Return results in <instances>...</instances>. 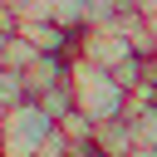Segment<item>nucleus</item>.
<instances>
[{"instance_id":"obj_8","label":"nucleus","mask_w":157,"mask_h":157,"mask_svg":"<svg viewBox=\"0 0 157 157\" xmlns=\"http://www.w3.org/2000/svg\"><path fill=\"white\" fill-rule=\"evenodd\" d=\"M83 5H88V0H49V20H54L59 29L78 34V29H83Z\"/></svg>"},{"instance_id":"obj_11","label":"nucleus","mask_w":157,"mask_h":157,"mask_svg":"<svg viewBox=\"0 0 157 157\" xmlns=\"http://www.w3.org/2000/svg\"><path fill=\"white\" fill-rule=\"evenodd\" d=\"M128 157H157V147H132Z\"/></svg>"},{"instance_id":"obj_6","label":"nucleus","mask_w":157,"mask_h":157,"mask_svg":"<svg viewBox=\"0 0 157 157\" xmlns=\"http://www.w3.org/2000/svg\"><path fill=\"white\" fill-rule=\"evenodd\" d=\"M39 54H44V49H39L29 34H20V29H15V34L5 39V59H0V64H10V69H29Z\"/></svg>"},{"instance_id":"obj_4","label":"nucleus","mask_w":157,"mask_h":157,"mask_svg":"<svg viewBox=\"0 0 157 157\" xmlns=\"http://www.w3.org/2000/svg\"><path fill=\"white\" fill-rule=\"evenodd\" d=\"M93 142H98V152L103 157H128L137 142H132V123H128V113L123 118H108V123H93Z\"/></svg>"},{"instance_id":"obj_5","label":"nucleus","mask_w":157,"mask_h":157,"mask_svg":"<svg viewBox=\"0 0 157 157\" xmlns=\"http://www.w3.org/2000/svg\"><path fill=\"white\" fill-rule=\"evenodd\" d=\"M128 123H132V142L137 147H157V103H132Z\"/></svg>"},{"instance_id":"obj_2","label":"nucleus","mask_w":157,"mask_h":157,"mask_svg":"<svg viewBox=\"0 0 157 157\" xmlns=\"http://www.w3.org/2000/svg\"><path fill=\"white\" fill-rule=\"evenodd\" d=\"M54 128H59V118H49L34 98H29V103H15V108H5L0 147H5V157H34Z\"/></svg>"},{"instance_id":"obj_9","label":"nucleus","mask_w":157,"mask_h":157,"mask_svg":"<svg viewBox=\"0 0 157 157\" xmlns=\"http://www.w3.org/2000/svg\"><path fill=\"white\" fill-rule=\"evenodd\" d=\"M128 5H132L137 15H152V10H157V0H128Z\"/></svg>"},{"instance_id":"obj_1","label":"nucleus","mask_w":157,"mask_h":157,"mask_svg":"<svg viewBox=\"0 0 157 157\" xmlns=\"http://www.w3.org/2000/svg\"><path fill=\"white\" fill-rule=\"evenodd\" d=\"M69 83H74V108L93 123H108V118H123L132 108V93L113 78V69H98L88 59H74L69 64Z\"/></svg>"},{"instance_id":"obj_12","label":"nucleus","mask_w":157,"mask_h":157,"mask_svg":"<svg viewBox=\"0 0 157 157\" xmlns=\"http://www.w3.org/2000/svg\"><path fill=\"white\" fill-rule=\"evenodd\" d=\"M147 59H152V74H157V44H152V54H147Z\"/></svg>"},{"instance_id":"obj_3","label":"nucleus","mask_w":157,"mask_h":157,"mask_svg":"<svg viewBox=\"0 0 157 157\" xmlns=\"http://www.w3.org/2000/svg\"><path fill=\"white\" fill-rule=\"evenodd\" d=\"M128 54H137V49H132V39L118 25H93V29H78L74 34V59H88L98 69H118Z\"/></svg>"},{"instance_id":"obj_7","label":"nucleus","mask_w":157,"mask_h":157,"mask_svg":"<svg viewBox=\"0 0 157 157\" xmlns=\"http://www.w3.org/2000/svg\"><path fill=\"white\" fill-rule=\"evenodd\" d=\"M15 103H29L25 69H10V64H0V108H15Z\"/></svg>"},{"instance_id":"obj_10","label":"nucleus","mask_w":157,"mask_h":157,"mask_svg":"<svg viewBox=\"0 0 157 157\" xmlns=\"http://www.w3.org/2000/svg\"><path fill=\"white\" fill-rule=\"evenodd\" d=\"M142 20H147V34H152V44H157V10H152V15H142Z\"/></svg>"}]
</instances>
